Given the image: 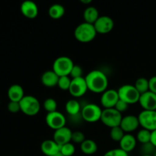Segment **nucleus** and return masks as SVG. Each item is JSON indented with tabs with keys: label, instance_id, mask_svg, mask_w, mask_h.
Returning a JSON list of instances; mask_svg holds the SVG:
<instances>
[{
	"label": "nucleus",
	"instance_id": "20",
	"mask_svg": "<svg viewBox=\"0 0 156 156\" xmlns=\"http://www.w3.org/2000/svg\"><path fill=\"white\" fill-rule=\"evenodd\" d=\"M24 96V88L18 84L12 85L8 89V97L10 101L20 102Z\"/></svg>",
	"mask_w": 156,
	"mask_h": 156
},
{
	"label": "nucleus",
	"instance_id": "14",
	"mask_svg": "<svg viewBox=\"0 0 156 156\" xmlns=\"http://www.w3.org/2000/svg\"><path fill=\"white\" fill-rule=\"evenodd\" d=\"M73 131L66 126L54 131L53 140L59 146H62L72 142Z\"/></svg>",
	"mask_w": 156,
	"mask_h": 156
},
{
	"label": "nucleus",
	"instance_id": "35",
	"mask_svg": "<svg viewBox=\"0 0 156 156\" xmlns=\"http://www.w3.org/2000/svg\"><path fill=\"white\" fill-rule=\"evenodd\" d=\"M8 111L11 113H18L21 111V107H20L19 102H15V101H9L8 104Z\"/></svg>",
	"mask_w": 156,
	"mask_h": 156
},
{
	"label": "nucleus",
	"instance_id": "5",
	"mask_svg": "<svg viewBox=\"0 0 156 156\" xmlns=\"http://www.w3.org/2000/svg\"><path fill=\"white\" fill-rule=\"evenodd\" d=\"M19 104L21 112L30 117L37 115L41 110V103L34 96L25 95Z\"/></svg>",
	"mask_w": 156,
	"mask_h": 156
},
{
	"label": "nucleus",
	"instance_id": "23",
	"mask_svg": "<svg viewBox=\"0 0 156 156\" xmlns=\"http://www.w3.org/2000/svg\"><path fill=\"white\" fill-rule=\"evenodd\" d=\"M98 149V146L97 143L93 140H90V139H86L80 145L81 151L85 155H94L97 152Z\"/></svg>",
	"mask_w": 156,
	"mask_h": 156
},
{
	"label": "nucleus",
	"instance_id": "36",
	"mask_svg": "<svg viewBox=\"0 0 156 156\" xmlns=\"http://www.w3.org/2000/svg\"><path fill=\"white\" fill-rule=\"evenodd\" d=\"M128 108H129V105H128L127 103H126L125 101H123L120 100V99H119L117 105H116V106L114 107V108H115L117 111L121 113V114L127 111Z\"/></svg>",
	"mask_w": 156,
	"mask_h": 156
},
{
	"label": "nucleus",
	"instance_id": "24",
	"mask_svg": "<svg viewBox=\"0 0 156 156\" xmlns=\"http://www.w3.org/2000/svg\"><path fill=\"white\" fill-rule=\"evenodd\" d=\"M65 14V8L61 4H53L48 9V15L52 19H60Z\"/></svg>",
	"mask_w": 156,
	"mask_h": 156
},
{
	"label": "nucleus",
	"instance_id": "16",
	"mask_svg": "<svg viewBox=\"0 0 156 156\" xmlns=\"http://www.w3.org/2000/svg\"><path fill=\"white\" fill-rule=\"evenodd\" d=\"M139 103L145 111H156V94L150 91L142 94Z\"/></svg>",
	"mask_w": 156,
	"mask_h": 156
},
{
	"label": "nucleus",
	"instance_id": "31",
	"mask_svg": "<svg viewBox=\"0 0 156 156\" xmlns=\"http://www.w3.org/2000/svg\"><path fill=\"white\" fill-rule=\"evenodd\" d=\"M142 155H154L156 152V148L150 143L143 144L141 146Z\"/></svg>",
	"mask_w": 156,
	"mask_h": 156
},
{
	"label": "nucleus",
	"instance_id": "2",
	"mask_svg": "<svg viewBox=\"0 0 156 156\" xmlns=\"http://www.w3.org/2000/svg\"><path fill=\"white\" fill-rule=\"evenodd\" d=\"M97 31L94 24L82 22L76 27L74 30L75 38L81 43H89L97 36Z\"/></svg>",
	"mask_w": 156,
	"mask_h": 156
},
{
	"label": "nucleus",
	"instance_id": "41",
	"mask_svg": "<svg viewBox=\"0 0 156 156\" xmlns=\"http://www.w3.org/2000/svg\"><path fill=\"white\" fill-rule=\"evenodd\" d=\"M142 156H154V155H142Z\"/></svg>",
	"mask_w": 156,
	"mask_h": 156
},
{
	"label": "nucleus",
	"instance_id": "19",
	"mask_svg": "<svg viewBox=\"0 0 156 156\" xmlns=\"http://www.w3.org/2000/svg\"><path fill=\"white\" fill-rule=\"evenodd\" d=\"M136 143L137 140L136 136L131 133H126L119 143V145H120V149L129 153L135 149Z\"/></svg>",
	"mask_w": 156,
	"mask_h": 156
},
{
	"label": "nucleus",
	"instance_id": "34",
	"mask_svg": "<svg viewBox=\"0 0 156 156\" xmlns=\"http://www.w3.org/2000/svg\"><path fill=\"white\" fill-rule=\"evenodd\" d=\"M104 156H129V153L124 152L120 148H117V149L108 150V152H105Z\"/></svg>",
	"mask_w": 156,
	"mask_h": 156
},
{
	"label": "nucleus",
	"instance_id": "22",
	"mask_svg": "<svg viewBox=\"0 0 156 156\" xmlns=\"http://www.w3.org/2000/svg\"><path fill=\"white\" fill-rule=\"evenodd\" d=\"M99 17L100 15H99L98 10L94 6H88L84 10L83 18L85 22L94 24Z\"/></svg>",
	"mask_w": 156,
	"mask_h": 156
},
{
	"label": "nucleus",
	"instance_id": "3",
	"mask_svg": "<svg viewBox=\"0 0 156 156\" xmlns=\"http://www.w3.org/2000/svg\"><path fill=\"white\" fill-rule=\"evenodd\" d=\"M117 91H118L119 98L127 103L129 105L139 103L141 94L133 85L126 84L122 85L119 88Z\"/></svg>",
	"mask_w": 156,
	"mask_h": 156
},
{
	"label": "nucleus",
	"instance_id": "25",
	"mask_svg": "<svg viewBox=\"0 0 156 156\" xmlns=\"http://www.w3.org/2000/svg\"><path fill=\"white\" fill-rule=\"evenodd\" d=\"M137 91L140 92V94H144L149 91V79L144 77H140L136 79L134 85Z\"/></svg>",
	"mask_w": 156,
	"mask_h": 156
},
{
	"label": "nucleus",
	"instance_id": "4",
	"mask_svg": "<svg viewBox=\"0 0 156 156\" xmlns=\"http://www.w3.org/2000/svg\"><path fill=\"white\" fill-rule=\"evenodd\" d=\"M102 111L103 109L99 105L94 103H88L82 107L81 115L82 120L87 123H96L101 120Z\"/></svg>",
	"mask_w": 156,
	"mask_h": 156
},
{
	"label": "nucleus",
	"instance_id": "12",
	"mask_svg": "<svg viewBox=\"0 0 156 156\" xmlns=\"http://www.w3.org/2000/svg\"><path fill=\"white\" fill-rule=\"evenodd\" d=\"M94 28L98 34H106L110 33L114 29V21L111 17L108 15L100 16L94 24Z\"/></svg>",
	"mask_w": 156,
	"mask_h": 156
},
{
	"label": "nucleus",
	"instance_id": "33",
	"mask_svg": "<svg viewBox=\"0 0 156 156\" xmlns=\"http://www.w3.org/2000/svg\"><path fill=\"white\" fill-rule=\"evenodd\" d=\"M82 75H83V70H82V67L79 65H74L73 68L72 69L69 76L72 79H74L83 77Z\"/></svg>",
	"mask_w": 156,
	"mask_h": 156
},
{
	"label": "nucleus",
	"instance_id": "13",
	"mask_svg": "<svg viewBox=\"0 0 156 156\" xmlns=\"http://www.w3.org/2000/svg\"><path fill=\"white\" fill-rule=\"evenodd\" d=\"M138 116L129 114L123 117L120 126L122 128L125 133H131L136 130L140 126Z\"/></svg>",
	"mask_w": 156,
	"mask_h": 156
},
{
	"label": "nucleus",
	"instance_id": "6",
	"mask_svg": "<svg viewBox=\"0 0 156 156\" xmlns=\"http://www.w3.org/2000/svg\"><path fill=\"white\" fill-rule=\"evenodd\" d=\"M74 65V62L71 58L66 56H61L56 58L53 62V71L56 73L59 77L69 76Z\"/></svg>",
	"mask_w": 156,
	"mask_h": 156
},
{
	"label": "nucleus",
	"instance_id": "17",
	"mask_svg": "<svg viewBox=\"0 0 156 156\" xmlns=\"http://www.w3.org/2000/svg\"><path fill=\"white\" fill-rule=\"evenodd\" d=\"M41 150L46 156H54L60 152V146L53 140H46L41 143Z\"/></svg>",
	"mask_w": 156,
	"mask_h": 156
},
{
	"label": "nucleus",
	"instance_id": "39",
	"mask_svg": "<svg viewBox=\"0 0 156 156\" xmlns=\"http://www.w3.org/2000/svg\"><path fill=\"white\" fill-rule=\"evenodd\" d=\"M91 0H81V2L83 3V4L85 5H88L90 4V3H91Z\"/></svg>",
	"mask_w": 156,
	"mask_h": 156
},
{
	"label": "nucleus",
	"instance_id": "8",
	"mask_svg": "<svg viewBox=\"0 0 156 156\" xmlns=\"http://www.w3.org/2000/svg\"><path fill=\"white\" fill-rule=\"evenodd\" d=\"M140 126L143 129L152 131L156 129V111H142L138 115Z\"/></svg>",
	"mask_w": 156,
	"mask_h": 156
},
{
	"label": "nucleus",
	"instance_id": "27",
	"mask_svg": "<svg viewBox=\"0 0 156 156\" xmlns=\"http://www.w3.org/2000/svg\"><path fill=\"white\" fill-rule=\"evenodd\" d=\"M125 134H126L125 132L122 129V128L120 126L111 128V131H110V136H111V139L113 141L117 142V143H120V140L123 139Z\"/></svg>",
	"mask_w": 156,
	"mask_h": 156
},
{
	"label": "nucleus",
	"instance_id": "11",
	"mask_svg": "<svg viewBox=\"0 0 156 156\" xmlns=\"http://www.w3.org/2000/svg\"><path fill=\"white\" fill-rule=\"evenodd\" d=\"M119 99L120 98H119L117 90L111 88V89L106 90L105 92L102 93L101 96L100 102L104 109L114 108Z\"/></svg>",
	"mask_w": 156,
	"mask_h": 156
},
{
	"label": "nucleus",
	"instance_id": "40",
	"mask_svg": "<svg viewBox=\"0 0 156 156\" xmlns=\"http://www.w3.org/2000/svg\"><path fill=\"white\" fill-rule=\"evenodd\" d=\"M54 156H64V155H62V154H61L60 152H59V153L56 154V155H55Z\"/></svg>",
	"mask_w": 156,
	"mask_h": 156
},
{
	"label": "nucleus",
	"instance_id": "42",
	"mask_svg": "<svg viewBox=\"0 0 156 156\" xmlns=\"http://www.w3.org/2000/svg\"><path fill=\"white\" fill-rule=\"evenodd\" d=\"M154 156H156V152H155V155H154Z\"/></svg>",
	"mask_w": 156,
	"mask_h": 156
},
{
	"label": "nucleus",
	"instance_id": "21",
	"mask_svg": "<svg viewBox=\"0 0 156 156\" xmlns=\"http://www.w3.org/2000/svg\"><path fill=\"white\" fill-rule=\"evenodd\" d=\"M82 108V107L81 105L80 102L76 100V99H70L66 103L65 105V109L67 114L72 117L82 116L81 115Z\"/></svg>",
	"mask_w": 156,
	"mask_h": 156
},
{
	"label": "nucleus",
	"instance_id": "29",
	"mask_svg": "<svg viewBox=\"0 0 156 156\" xmlns=\"http://www.w3.org/2000/svg\"><path fill=\"white\" fill-rule=\"evenodd\" d=\"M75 152H76V147L71 142L60 146V153L64 156H73Z\"/></svg>",
	"mask_w": 156,
	"mask_h": 156
},
{
	"label": "nucleus",
	"instance_id": "37",
	"mask_svg": "<svg viewBox=\"0 0 156 156\" xmlns=\"http://www.w3.org/2000/svg\"><path fill=\"white\" fill-rule=\"evenodd\" d=\"M149 91L154 94H156V76H152L149 79Z\"/></svg>",
	"mask_w": 156,
	"mask_h": 156
},
{
	"label": "nucleus",
	"instance_id": "26",
	"mask_svg": "<svg viewBox=\"0 0 156 156\" xmlns=\"http://www.w3.org/2000/svg\"><path fill=\"white\" fill-rule=\"evenodd\" d=\"M151 135H152V132L151 131L142 128L141 129H140L138 131L136 138L137 142H139V143H140L143 145L148 143H150Z\"/></svg>",
	"mask_w": 156,
	"mask_h": 156
},
{
	"label": "nucleus",
	"instance_id": "32",
	"mask_svg": "<svg viewBox=\"0 0 156 156\" xmlns=\"http://www.w3.org/2000/svg\"><path fill=\"white\" fill-rule=\"evenodd\" d=\"M85 140L86 139H85V134L82 131L77 130L73 132V136H72V142L73 143L81 145Z\"/></svg>",
	"mask_w": 156,
	"mask_h": 156
},
{
	"label": "nucleus",
	"instance_id": "30",
	"mask_svg": "<svg viewBox=\"0 0 156 156\" xmlns=\"http://www.w3.org/2000/svg\"><path fill=\"white\" fill-rule=\"evenodd\" d=\"M71 82L72 79L70 76H61L59 79L57 86L62 91H69Z\"/></svg>",
	"mask_w": 156,
	"mask_h": 156
},
{
	"label": "nucleus",
	"instance_id": "10",
	"mask_svg": "<svg viewBox=\"0 0 156 156\" xmlns=\"http://www.w3.org/2000/svg\"><path fill=\"white\" fill-rule=\"evenodd\" d=\"M88 90L86 81L85 78L82 77L72 79L71 85L68 91L73 97L81 98L86 94Z\"/></svg>",
	"mask_w": 156,
	"mask_h": 156
},
{
	"label": "nucleus",
	"instance_id": "9",
	"mask_svg": "<svg viewBox=\"0 0 156 156\" xmlns=\"http://www.w3.org/2000/svg\"><path fill=\"white\" fill-rule=\"evenodd\" d=\"M45 122L47 126L53 130H56L66 126V117L59 111L48 113L45 117Z\"/></svg>",
	"mask_w": 156,
	"mask_h": 156
},
{
	"label": "nucleus",
	"instance_id": "38",
	"mask_svg": "<svg viewBox=\"0 0 156 156\" xmlns=\"http://www.w3.org/2000/svg\"><path fill=\"white\" fill-rule=\"evenodd\" d=\"M151 143L156 148V129L155 130L152 131V135H151Z\"/></svg>",
	"mask_w": 156,
	"mask_h": 156
},
{
	"label": "nucleus",
	"instance_id": "18",
	"mask_svg": "<svg viewBox=\"0 0 156 156\" xmlns=\"http://www.w3.org/2000/svg\"><path fill=\"white\" fill-rule=\"evenodd\" d=\"M59 76L52 70L44 72L41 78V82L47 88H53L57 86Z\"/></svg>",
	"mask_w": 156,
	"mask_h": 156
},
{
	"label": "nucleus",
	"instance_id": "1",
	"mask_svg": "<svg viewBox=\"0 0 156 156\" xmlns=\"http://www.w3.org/2000/svg\"><path fill=\"white\" fill-rule=\"evenodd\" d=\"M89 91L95 94H102L108 87V78L101 70L94 69L89 72L85 77Z\"/></svg>",
	"mask_w": 156,
	"mask_h": 156
},
{
	"label": "nucleus",
	"instance_id": "7",
	"mask_svg": "<svg viewBox=\"0 0 156 156\" xmlns=\"http://www.w3.org/2000/svg\"><path fill=\"white\" fill-rule=\"evenodd\" d=\"M122 119V114L117 111L115 108H108L103 109L101 121L105 126L111 129L120 126Z\"/></svg>",
	"mask_w": 156,
	"mask_h": 156
},
{
	"label": "nucleus",
	"instance_id": "28",
	"mask_svg": "<svg viewBox=\"0 0 156 156\" xmlns=\"http://www.w3.org/2000/svg\"><path fill=\"white\" fill-rule=\"evenodd\" d=\"M43 108L47 111V113L55 112L57 111V102L54 98H48L43 103Z\"/></svg>",
	"mask_w": 156,
	"mask_h": 156
},
{
	"label": "nucleus",
	"instance_id": "15",
	"mask_svg": "<svg viewBox=\"0 0 156 156\" xmlns=\"http://www.w3.org/2000/svg\"><path fill=\"white\" fill-rule=\"evenodd\" d=\"M20 9H21V14L29 19L36 18L39 13L37 5L31 0H26L23 2L21 3Z\"/></svg>",
	"mask_w": 156,
	"mask_h": 156
}]
</instances>
